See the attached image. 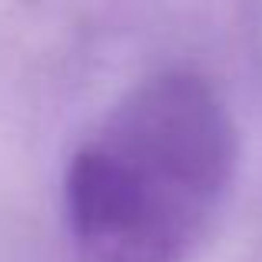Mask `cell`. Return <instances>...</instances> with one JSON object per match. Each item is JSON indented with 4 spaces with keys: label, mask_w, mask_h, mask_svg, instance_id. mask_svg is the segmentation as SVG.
<instances>
[{
    "label": "cell",
    "mask_w": 262,
    "mask_h": 262,
    "mask_svg": "<svg viewBox=\"0 0 262 262\" xmlns=\"http://www.w3.org/2000/svg\"><path fill=\"white\" fill-rule=\"evenodd\" d=\"M236 126L192 73H156L70 160L67 223L83 262H186L236 176Z\"/></svg>",
    "instance_id": "1"
}]
</instances>
